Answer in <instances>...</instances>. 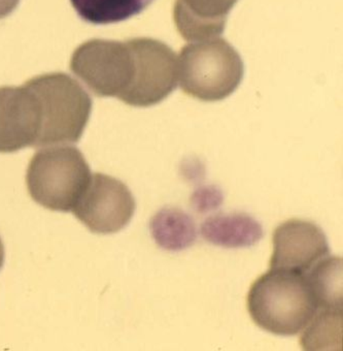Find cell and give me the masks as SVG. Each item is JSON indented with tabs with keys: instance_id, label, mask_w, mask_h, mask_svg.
Wrapping results in <instances>:
<instances>
[{
	"instance_id": "obj_1",
	"label": "cell",
	"mask_w": 343,
	"mask_h": 351,
	"mask_svg": "<svg viewBox=\"0 0 343 351\" xmlns=\"http://www.w3.org/2000/svg\"><path fill=\"white\" fill-rule=\"evenodd\" d=\"M248 310L262 330L295 336L312 322L318 305L305 274L270 269L251 287Z\"/></svg>"
},
{
	"instance_id": "obj_2",
	"label": "cell",
	"mask_w": 343,
	"mask_h": 351,
	"mask_svg": "<svg viewBox=\"0 0 343 351\" xmlns=\"http://www.w3.org/2000/svg\"><path fill=\"white\" fill-rule=\"evenodd\" d=\"M244 75L242 57L223 38L191 43L181 49L177 58L181 90L202 101H218L230 97Z\"/></svg>"
},
{
	"instance_id": "obj_3",
	"label": "cell",
	"mask_w": 343,
	"mask_h": 351,
	"mask_svg": "<svg viewBox=\"0 0 343 351\" xmlns=\"http://www.w3.org/2000/svg\"><path fill=\"white\" fill-rule=\"evenodd\" d=\"M40 103L42 124L34 147L77 143L89 121L92 101L71 75L47 73L25 84Z\"/></svg>"
},
{
	"instance_id": "obj_4",
	"label": "cell",
	"mask_w": 343,
	"mask_h": 351,
	"mask_svg": "<svg viewBox=\"0 0 343 351\" xmlns=\"http://www.w3.org/2000/svg\"><path fill=\"white\" fill-rule=\"evenodd\" d=\"M91 176L79 149L57 145L32 157L26 181L29 195L38 205L52 211L71 212Z\"/></svg>"
},
{
	"instance_id": "obj_5",
	"label": "cell",
	"mask_w": 343,
	"mask_h": 351,
	"mask_svg": "<svg viewBox=\"0 0 343 351\" xmlns=\"http://www.w3.org/2000/svg\"><path fill=\"white\" fill-rule=\"evenodd\" d=\"M71 69L96 97L121 99L134 82L136 69L128 42L96 38L75 51Z\"/></svg>"
},
{
	"instance_id": "obj_6",
	"label": "cell",
	"mask_w": 343,
	"mask_h": 351,
	"mask_svg": "<svg viewBox=\"0 0 343 351\" xmlns=\"http://www.w3.org/2000/svg\"><path fill=\"white\" fill-rule=\"evenodd\" d=\"M134 59V77L121 101L136 108L161 103L177 88V57L161 40L136 38L127 40Z\"/></svg>"
},
{
	"instance_id": "obj_7",
	"label": "cell",
	"mask_w": 343,
	"mask_h": 351,
	"mask_svg": "<svg viewBox=\"0 0 343 351\" xmlns=\"http://www.w3.org/2000/svg\"><path fill=\"white\" fill-rule=\"evenodd\" d=\"M136 209V199L122 181L94 173L71 212L92 232L110 234L127 226Z\"/></svg>"
},
{
	"instance_id": "obj_8",
	"label": "cell",
	"mask_w": 343,
	"mask_h": 351,
	"mask_svg": "<svg viewBox=\"0 0 343 351\" xmlns=\"http://www.w3.org/2000/svg\"><path fill=\"white\" fill-rule=\"evenodd\" d=\"M329 255L328 239L320 226L305 220H288L273 234L270 269L306 274Z\"/></svg>"
},
{
	"instance_id": "obj_9",
	"label": "cell",
	"mask_w": 343,
	"mask_h": 351,
	"mask_svg": "<svg viewBox=\"0 0 343 351\" xmlns=\"http://www.w3.org/2000/svg\"><path fill=\"white\" fill-rule=\"evenodd\" d=\"M40 124V103L27 86L0 88V153L34 147Z\"/></svg>"
},
{
	"instance_id": "obj_10",
	"label": "cell",
	"mask_w": 343,
	"mask_h": 351,
	"mask_svg": "<svg viewBox=\"0 0 343 351\" xmlns=\"http://www.w3.org/2000/svg\"><path fill=\"white\" fill-rule=\"evenodd\" d=\"M238 0H175L173 19L181 36L189 42L218 38Z\"/></svg>"
},
{
	"instance_id": "obj_11",
	"label": "cell",
	"mask_w": 343,
	"mask_h": 351,
	"mask_svg": "<svg viewBox=\"0 0 343 351\" xmlns=\"http://www.w3.org/2000/svg\"><path fill=\"white\" fill-rule=\"evenodd\" d=\"M201 234L216 246L242 248L256 245L263 238V228L248 214L222 213L204 220Z\"/></svg>"
},
{
	"instance_id": "obj_12",
	"label": "cell",
	"mask_w": 343,
	"mask_h": 351,
	"mask_svg": "<svg viewBox=\"0 0 343 351\" xmlns=\"http://www.w3.org/2000/svg\"><path fill=\"white\" fill-rule=\"evenodd\" d=\"M155 242L167 251L189 248L197 239L195 221L189 214L177 208L159 211L150 224Z\"/></svg>"
},
{
	"instance_id": "obj_13",
	"label": "cell",
	"mask_w": 343,
	"mask_h": 351,
	"mask_svg": "<svg viewBox=\"0 0 343 351\" xmlns=\"http://www.w3.org/2000/svg\"><path fill=\"white\" fill-rule=\"evenodd\" d=\"M318 301V310H342V258L320 259L305 274Z\"/></svg>"
},
{
	"instance_id": "obj_14",
	"label": "cell",
	"mask_w": 343,
	"mask_h": 351,
	"mask_svg": "<svg viewBox=\"0 0 343 351\" xmlns=\"http://www.w3.org/2000/svg\"><path fill=\"white\" fill-rule=\"evenodd\" d=\"M154 0H71L81 20L95 25L119 23L140 15Z\"/></svg>"
},
{
	"instance_id": "obj_15",
	"label": "cell",
	"mask_w": 343,
	"mask_h": 351,
	"mask_svg": "<svg viewBox=\"0 0 343 351\" xmlns=\"http://www.w3.org/2000/svg\"><path fill=\"white\" fill-rule=\"evenodd\" d=\"M300 343L304 350H341L342 310H318L304 328Z\"/></svg>"
},
{
	"instance_id": "obj_16",
	"label": "cell",
	"mask_w": 343,
	"mask_h": 351,
	"mask_svg": "<svg viewBox=\"0 0 343 351\" xmlns=\"http://www.w3.org/2000/svg\"><path fill=\"white\" fill-rule=\"evenodd\" d=\"M19 3L20 0H0V19L11 15Z\"/></svg>"
},
{
	"instance_id": "obj_17",
	"label": "cell",
	"mask_w": 343,
	"mask_h": 351,
	"mask_svg": "<svg viewBox=\"0 0 343 351\" xmlns=\"http://www.w3.org/2000/svg\"><path fill=\"white\" fill-rule=\"evenodd\" d=\"M3 263H5V246H3V241L0 238V270L3 268Z\"/></svg>"
}]
</instances>
